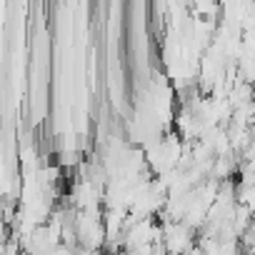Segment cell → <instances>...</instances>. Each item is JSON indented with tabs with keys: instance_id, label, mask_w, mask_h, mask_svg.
<instances>
[{
	"instance_id": "obj_1",
	"label": "cell",
	"mask_w": 255,
	"mask_h": 255,
	"mask_svg": "<svg viewBox=\"0 0 255 255\" xmlns=\"http://www.w3.org/2000/svg\"><path fill=\"white\" fill-rule=\"evenodd\" d=\"M163 225V245L168 255H185L195 248V230L185 223H160Z\"/></svg>"
},
{
	"instance_id": "obj_2",
	"label": "cell",
	"mask_w": 255,
	"mask_h": 255,
	"mask_svg": "<svg viewBox=\"0 0 255 255\" xmlns=\"http://www.w3.org/2000/svg\"><path fill=\"white\" fill-rule=\"evenodd\" d=\"M235 203L255 213V185L250 183H235Z\"/></svg>"
}]
</instances>
